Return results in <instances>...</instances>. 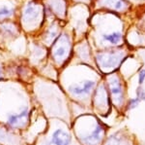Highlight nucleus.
<instances>
[{"label": "nucleus", "instance_id": "423d86ee", "mask_svg": "<svg viewBox=\"0 0 145 145\" xmlns=\"http://www.w3.org/2000/svg\"><path fill=\"white\" fill-rule=\"evenodd\" d=\"M39 15H40V8L38 4H36L35 2H29L27 4L26 8L23 11L22 18L25 23H32V22H36Z\"/></svg>", "mask_w": 145, "mask_h": 145}, {"label": "nucleus", "instance_id": "1a4fd4ad", "mask_svg": "<svg viewBox=\"0 0 145 145\" xmlns=\"http://www.w3.org/2000/svg\"><path fill=\"white\" fill-rule=\"evenodd\" d=\"M121 38H122V35H121L120 32H113V33H111V34H107L104 36L105 40L109 41L111 44H113V45L118 44L119 42L121 41Z\"/></svg>", "mask_w": 145, "mask_h": 145}, {"label": "nucleus", "instance_id": "2eb2a0df", "mask_svg": "<svg viewBox=\"0 0 145 145\" xmlns=\"http://www.w3.org/2000/svg\"><path fill=\"white\" fill-rule=\"evenodd\" d=\"M139 101H140L139 99H130V101H129V108H130V109L135 108V107H137V105L139 104Z\"/></svg>", "mask_w": 145, "mask_h": 145}, {"label": "nucleus", "instance_id": "ddd939ff", "mask_svg": "<svg viewBox=\"0 0 145 145\" xmlns=\"http://www.w3.org/2000/svg\"><path fill=\"white\" fill-rule=\"evenodd\" d=\"M13 15V9L9 8V7H2L0 9V20L4 18H9L10 16Z\"/></svg>", "mask_w": 145, "mask_h": 145}, {"label": "nucleus", "instance_id": "39448f33", "mask_svg": "<svg viewBox=\"0 0 145 145\" xmlns=\"http://www.w3.org/2000/svg\"><path fill=\"white\" fill-rule=\"evenodd\" d=\"M109 88L113 100L117 104H121L123 101V90L120 80L117 77H111L109 79Z\"/></svg>", "mask_w": 145, "mask_h": 145}, {"label": "nucleus", "instance_id": "6ab92c4d", "mask_svg": "<svg viewBox=\"0 0 145 145\" xmlns=\"http://www.w3.org/2000/svg\"><path fill=\"white\" fill-rule=\"evenodd\" d=\"M2 73H3V70H2V68L0 67V77L2 76Z\"/></svg>", "mask_w": 145, "mask_h": 145}, {"label": "nucleus", "instance_id": "f257e3e1", "mask_svg": "<svg viewBox=\"0 0 145 145\" xmlns=\"http://www.w3.org/2000/svg\"><path fill=\"white\" fill-rule=\"evenodd\" d=\"M95 82L91 80H85L80 83L72 84L69 87L70 93L74 97H86L92 92V90L94 89Z\"/></svg>", "mask_w": 145, "mask_h": 145}, {"label": "nucleus", "instance_id": "4468645a", "mask_svg": "<svg viewBox=\"0 0 145 145\" xmlns=\"http://www.w3.org/2000/svg\"><path fill=\"white\" fill-rule=\"evenodd\" d=\"M3 30L4 34L6 35H14L15 34V27H13L11 24H5L4 26L1 27Z\"/></svg>", "mask_w": 145, "mask_h": 145}, {"label": "nucleus", "instance_id": "a211bd4d", "mask_svg": "<svg viewBox=\"0 0 145 145\" xmlns=\"http://www.w3.org/2000/svg\"><path fill=\"white\" fill-rule=\"evenodd\" d=\"M145 80V69H142L138 74V83L141 85Z\"/></svg>", "mask_w": 145, "mask_h": 145}, {"label": "nucleus", "instance_id": "dca6fc26", "mask_svg": "<svg viewBox=\"0 0 145 145\" xmlns=\"http://www.w3.org/2000/svg\"><path fill=\"white\" fill-rule=\"evenodd\" d=\"M137 99L145 100V91L142 90L141 88H138L137 90Z\"/></svg>", "mask_w": 145, "mask_h": 145}, {"label": "nucleus", "instance_id": "9d476101", "mask_svg": "<svg viewBox=\"0 0 145 145\" xmlns=\"http://www.w3.org/2000/svg\"><path fill=\"white\" fill-rule=\"evenodd\" d=\"M0 140L7 144L15 143V138H14V136H12L9 132H4V130H0Z\"/></svg>", "mask_w": 145, "mask_h": 145}, {"label": "nucleus", "instance_id": "f8f14e48", "mask_svg": "<svg viewBox=\"0 0 145 145\" xmlns=\"http://www.w3.org/2000/svg\"><path fill=\"white\" fill-rule=\"evenodd\" d=\"M106 145H126V144L121 137L116 136V135H112L111 137H109L107 139Z\"/></svg>", "mask_w": 145, "mask_h": 145}, {"label": "nucleus", "instance_id": "7ed1b4c3", "mask_svg": "<svg viewBox=\"0 0 145 145\" xmlns=\"http://www.w3.org/2000/svg\"><path fill=\"white\" fill-rule=\"evenodd\" d=\"M97 60L101 66L106 69L117 66L120 62V58L115 54H100L97 56Z\"/></svg>", "mask_w": 145, "mask_h": 145}, {"label": "nucleus", "instance_id": "20e7f679", "mask_svg": "<svg viewBox=\"0 0 145 145\" xmlns=\"http://www.w3.org/2000/svg\"><path fill=\"white\" fill-rule=\"evenodd\" d=\"M71 136L62 128H58L51 135V139L45 145H70Z\"/></svg>", "mask_w": 145, "mask_h": 145}, {"label": "nucleus", "instance_id": "f03ea898", "mask_svg": "<svg viewBox=\"0 0 145 145\" xmlns=\"http://www.w3.org/2000/svg\"><path fill=\"white\" fill-rule=\"evenodd\" d=\"M29 119V111L27 108H23L18 113L11 114L8 117V125L13 128H20L24 127Z\"/></svg>", "mask_w": 145, "mask_h": 145}, {"label": "nucleus", "instance_id": "f3484780", "mask_svg": "<svg viewBox=\"0 0 145 145\" xmlns=\"http://www.w3.org/2000/svg\"><path fill=\"white\" fill-rule=\"evenodd\" d=\"M56 33H57V30L55 29V27H51V28L50 29V32H48V39H50V40H51V39H53V38L55 37Z\"/></svg>", "mask_w": 145, "mask_h": 145}, {"label": "nucleus", "instance_id": "6e6552de", "mask_svg": "<svg viewBox=\"0 0 145 145\" xmlns=\"http://www.w3.org/2000/svg\"><path fill=\"white\" fill-rule=\"evenodd\" d=\"M68 50H69V43H68L66 38H62L61 44L55 46L54 50H53V58H54V60H57V62L64 60L65 57L67 56Z\"/></svg>", "mask_w": 145, "mask_h": 145}, {"label": "nucleus", "instance_id": "0eeeda50", "mask_svg": "<svg viewBox=\"0 0 145 145\" xmlns=\"http://www.w3.org/2000/svg\"><path fill=\"white\" fill-rule=\"evenodd\" d=\"M103 134H104V128H103L99 124L95 126L94 130L88 134L84 137L83 141L88 145H96L101 141V139L103 138Z\"/></svg>", "mask_w": 145, "mask_h": 145}, {"label": "nucleus", "instance_id": "9b49d317", "mask_svg": "<svg viewBox=\"0 0 145 145\" xmlns=\"http://www.w3.org/2000/svg\"><path fill=\"white\" fill-rule=\"evenodd\" d=\"M106 3L108 7H111L115 10H120L124 6L123 0H106Z\"/></svg>", "mask_w": 145, "mask_h": 145}]
</instances>
